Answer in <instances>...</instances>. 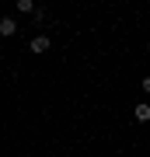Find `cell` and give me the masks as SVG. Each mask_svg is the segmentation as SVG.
<instances>
[{"instance_id": "277c9868", "label": "cell", "mask_w": 150, "mask_h": 157, "mask_svg": "<svg viewBox=\"0 0 150 157\" xmlns=\"http://www.w3.org/2000/svg\"><path fill=\"white\" fill-rule=\"evenodd\" d=\"M17 14H35V4L32 0H17Z\"/></svg>"}, {"instance_id": "6da1fadb", "label": "cell", "mask_w": 150, "mask_h": 157, "mask_svg": "<svg viewBox=\"0 0 150 157\" xmlns=\"http://www.w3.org/2000/svg\"><path fill=\"white\" fill-rule=\"evenodd\" d=\"M49 35H35V39H32V45H28V49H32L35 52V56H42V52H49Z\"/></svg>"}, {"instance_id": "7a4b0ae2", "label": "cell", "mask_w": 150, "mask_h": 157, "mask_svg": "<svg viewBox=\"0 0 150 157\" xmlns=\"http://www.w3.org/2000/svg\"><path fill=\"white\" fill-rule=\"evenodd\" d=\"M14 32H17V21H14V17H0V35H4V39H11Z\"/></svg>"}, {"instance_id": "5b68a950", "label": "cell", "mask_w": 150, "mask_h": 157, "mask_svg": "<svg viewBox=\"0 0 150 157\" xmlns=\"http://www.w3.org/2000/svg\"><path fill=\"white\" fill-rule=\"evenodd\" d=\"M140 87H143V94H150V73H147L143 80H140Z\"/></svg>"}, {"instance_id": "3957f363", "label": "cell", "mask_w": 150, "mask_h": 157, "mask_svg": "<svg viewBox=\"0 0 150 157\" xmlns=\"http://www.w3.org/2000/svg\"><path fill=\"white\" fill-rule=\"evenodd\" d=\"M133 115H136V122H150V105H147V101H140V105L133 108Z\"/></svg>"}]
</instances>
